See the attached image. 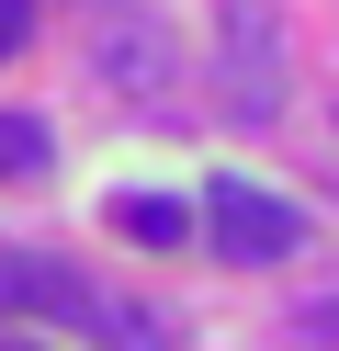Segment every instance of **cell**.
Wrapping results in <instances>:
<instances>
[{
	"mask_svg": "<svg viewBox=\"0 0 339 351\" xmlns=\"http://www.w3.org/2000/svg\"><path fill=\"white\" fill-rule=\"evenodd\" d=\"M0 317H45V328H79L102 351H158V328L136 306H113L102 283H79L68 261H34V250H0Z\"/></svg>",
	"mask_w": 339,
	"mask_h": 351,
	"instance_id": "1",
	"label": "cell"
},
{
	"mask_svg": "<svg viewBox=\"0 0 339 351\" xmlns=\"http://www.w3.org/2000/svg\"><path fill=\"white\" fill-rule=\"evenodd\" d=\"M203 227H215V250L249 261V272H271V261L305 250V215H294L271 182H238V170H226V182H203Z\"/></svg>",
	"mask_w": 339,
	"mask_h": 351,
	"instance_id": "2",
	"label": "cell"
},
{
	"mask_svg": "<svg viewBox=\"0 0 339 351\" xmlns=\"http://www.w3.org/2000/svg\"><path fill=\"white\" fill-rule=\"evenodd\" d=\"M226 102L249 125L283 114V46H271V0H226Z\"/></svg>",
	"mask_w": 339,
	"mask_h": 351,
	"instance_id": "3",
	"label": "cell"
},
{
	"mask_svg": "<svg viewBox=\"0 0 339 351\" xmlns=\"http://www.w3.org/2000/svg\"><path fill=\"white\" fill-rule=\"evenodd\" d=\"M45 159H57V136H45L34 114H0V182H34Z\"/></svg>",
	"mask_w": 339,
	"mask_h": 351,
	"instance_id": "4",
	"label": "cell"
},
{
	"mask_svg": "<svg viewBox=\"0 0 339 351\" xmlns=\"http://www.w3.org/2000/svg\"><path fill=\"white\" fill-rule=\"evenodd\" d=\"M125 238H136V250H181V238H192V204H158V193H136V204H125Z\"/></svg>",
	"mask_w": 339,
	"mask_h": 351,
	"instance_id": "5",
	"label": "cell"
},
{
	"mask_svg": "<svg viewBox=\"0 0 339 351\" xmlns=\"http://www.w3.org/2000/svg\"><path fill=\"white\" fill-rule=\"evenodd\" d=\"M23 34H34V12H23V0H0V57H12Z\"/></svg>",
	"mask_w": 339,
	"mask_h": 351,
	"instance_id": "6",
	"label": "cell"
},
{
	"mask_svg": "<svg viewBox=\"0 0 339 351\" xmlns=\"http://www.w3.org/2000/svg\"><path fill=\"white\" fill-rule=\"evenodd\" d=\"M0 351H45V340H0Z\"/></svg>",
	"mask_w": 339,
	"mask_h": 351,
	"instance_id": "7",
	"label": "cell"
}]
</instances>
